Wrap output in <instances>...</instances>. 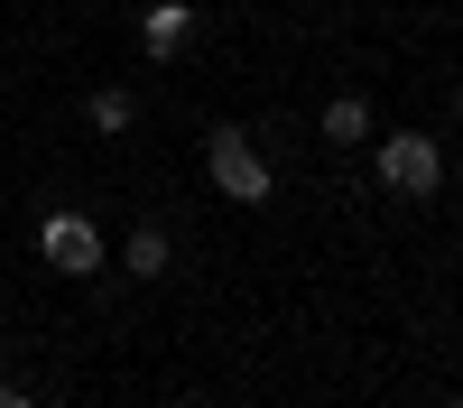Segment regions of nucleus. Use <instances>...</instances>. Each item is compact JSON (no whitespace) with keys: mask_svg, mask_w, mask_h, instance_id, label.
Here are the masks:
<instances>
[{"mask_svg":"<svg viewBox=\"0 0 463 408\" xmlns=\"http://www.w3.org/2000/svg\"><path fill=\"white\" fill-rule=\"evenodd\" d=\"M176 408H204V399H176Z\"/></svg>","mask_w":463,"mask_h":408,"instance_id":"nucleus-10","label":"nucleus"},{"mask_svg":"<svg viewBox=\"0 0 463 408\" xmlns=\"http://www.w3.org/2000/svg\"><path fill=\"white\" fill-rule=\"evenodd\" d=\"M0 408H37V390H10V381H0Z\"/></svg>","mask_w":463,"mask_h":408,"instance_id":"nucleus-8","label":"nucleus"},{"mask_svg":"<svg viewBox=\"0 0 463 408\" xmlns=\"http://www.w3.org/2000/svg\"><path fill=\"white\" fill-rule=\"evenodd\" d=\"M0 362H10V334H0Z\"/></svg>","mask_w":463,"mask_h":408,"instance_id":"nucleus-9","label":"nucleus"},{"mask_svg":"<svg viewBox=\"0 0 463 408\" xmlns=\"http://www.w3.org/2000/svg\"><path fill=\"white\" fill-rule=\"evenodd\" d=\"M37 260H47V270H65V279H93L102 260H111V242H102L93 213L56 204V213H37Z\"/></svg>","mask_w":463,"mask_h":408,"instance_id":"nucleus-3","label":"nucleus"},{"mask_svg":"<svg viewBox=\"0 0 463 408\" xmlns=\"http://www.w3.org/2000/svg\"><path fill=\"white\" fill-rule=\"evenodd\" d=\"M371 139V93H334L325 102V148H362Z\"/></svg>","mask_w":463,"mask_h":408,"instance_id":"nucleus-6","label":"nucleus"},{"mask_svg":"<svg viewBox=\"0 0 463 408\" xmlns=\"http://www.w3.org/2000/svg\"><path fill=\"white\" fill-rule=\"evenodd\" d=\"M185 47H195V10H185V0H148V10H139V56L176 65Z\"/></svg>","mask_w":463,"mask_h":408,"instance_id":"nucleus-4","label":"nucleus"},{"mask_svg":"<svg viewBox=\"0 0 463 408\" xmlns=\"http://www.w3.org/2000/svg\"><path fill=\"white\" fill-rule=\"evenodd\" d=\"M84 121H93L102 139H121V130L139 121V93H130V84H102V93H84Z\"/></svg>","mask_w":463,"mask_h":408,"instance_id":"nucleus-7","label":"nucleus"},{"mask_svg":"<svg viewBox=\"0 0 463 408\" xmlns=\"http://www.w3.org/2000/svg\"><path fill=\"white\" fill-rule=\"evenodd\" d=\"M167 260H176V232H167V223H130V232H121V270H130V279H167Z\"/></svg>","mask_w":463,"mask_h":408,"instance_id":"nucleus-5","label":"nucleus"},{"mask_svg":"<svg viewBox=\"0 0 463 408\" xmlns=\"http://www.w3.org/2000/svg\"><path fill=\"white\" fill-rule=\"evenodd\" d=\"M371 176L390 185V195H436V185H445V139H436V130H390V139H371Z\"/></svg>","mask_w":463,"mask_h":408,"instance_id":"nucleus-2","label":"nucleus"},{"mask_svg":"<svg viewBox=\"0 0 463 408\" xmlns=\"http://www.w3.org/2000/svg\"><path fill=\"white\" fill-rule=\"evenodd\" d=\"M204 167H213V185H222L232 204H269V185H279V167L260 158V139L241 121H213L204 130Z\"/></svg>","mask_w":463,"mask_h":408,"instance_id":"nucleus-1","label":"nucleus"}]
</instances>
